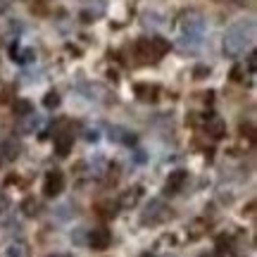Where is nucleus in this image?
Wrapping results in <instances>:
<instances>
[{
	"instance_id": "f257e3e1",
	"label": "nucleus",
	"mask_w": 257,
	"mask_h": 257,
	"mask_svg": "<svg viewBox=\"0 0 257 257\" xmlns=\"http://www.w3.org/2000/svg\"><path fill=\"white\" fill-rule=\"evenodd\" d=\"M255 41V19H238L233 22L224 36V53L229 57H238L252 48Z\"/></svg>"
},
{
	"instance_id": "f03ea898",
	"label": "nucleus",
	"mask_w": 257,
	"mask_h": 257,
	"mask_svg": "<svg viewBox=\"0 0 257 257\" xmlns=\"http://www.w3.org/2000/svg\"><path fill=\"white\" fill-rule=\"evenodd\" d=\"M205 17L198 15V12H188L184 19H181V38H179V48L184 53H198V48L202 43V36H205Z\"/></svg>"
},
{
	"instance_id": "7ed1b4c3",
	"label": "nucleus",
	"mask_w": 257,
	"mask_h": 257,
	"mask_svg": "<svg viewBox=\"0 0 257 257\" xmlns=\"http://www.w3.org/2000/svg\"><path fill=\"white\" fill-rule=\"evenodd\" d=\"M167 43L162 38H153V41H138L136 48H134V55H136L138 62L143 64H150V62H157L160 57L167 53Z\"/></svg>"
},
{
	"instance_id": "20e7f679",
	"label": "nucleus",
	"mask_w": 257,
	"mask_h": 257,
	"mask_svg": "<svg viewBox=\"0 0 257 257\" xmlns=\"http://www.w3.org/2000/svg\"><path fill=\"white\" fill-rule=\"evenodd\" d=\"M162 214H165V202L155 198V200H150L146 205V210L141 214V221L143 224H157V221L162 219Z\"/></svg>"
},
{
	"instance_id": "39448f33",
	"label": "nucleus",
	"mask_w": 257,
	"mask_h": 257,
	"mask_svg": "<svg viewBox=\"0 0 257 257\" xmlns=\"http://www.w3.org/2000/svg\"><path fill=\"white\" fill-rule=\"evenodd\" d=\"M110 240H112V233L105 226H98V229H93L88 233V243H91L93 250H105L110 245Z\"/></svg>"
},
{
	"instance_id": "423d86ee",
	"label": "nucleus",
	"mask_w": 257,
	"mask_h": 257,
	"mask_svg": "<svg viewBox=\"0 0 257 257\" xmlns=\"http://www.w3.org/2000/svg\"><path fill=\"white\" fill-rule=\"evenodd\" d=\"M62 186H64V179L60 172H50L46 176V186H43V195L46 198H55L62 193Z\"/></svg>"
},
{
	"instance_id": "0eeeda50",
	"label": "nucleus",
	"mask_w": 257,
	"mask_h": 257,
	"mask_svg": "<svg viewBox=\"0 0 257 257\" xmlns=\"http://www.w3.org/2000/svg\"><path fill=\"white\" fill-rule=\"evenodd\" d=\"M107 136H110V141L119 143V146H134V143H136V136H134L131 131H126L124 126H112Z\"/></svg>"
},
{
	"instance_id": "6e6552de",
	"label": "nucleus",
	"mask_w": 257,
	"mask_h": 257,
	"mask_svg": "<svg viewBox=\"0 0 257 257\" xmlns=\"http://www.w3.org/2000/svg\"><path fill=\"white\" fill-rule=\"evenodd\" d=\"M186 179H188V174H186L184 169H176V172H172V174H169V179H167V193L181 191V186H184Z\"/></svg>"
},
{
	"instance_id": "1a4fd4ad",
	"label": "nucleus",
	"mask_w": 257,
	"mask_h": 257,
	"mask_svg": "<svg viewBox=\"0 0 257 257\" xmlns=\"http://www.w3.org/2000/svg\"><path fill=\"white\" fill-rule=\"evenodd\" d=\"M69 150H72V134H67V131L57 134L55 136V153L60 157H64V155H69Z\"/></svg>"
},
{
	"instance_id": "9d476101",
	"label": "nucleus",
	"mask_w": 257,
	"mask_h": 257,
	"mask_svg": "<svg viewBox=\"0 0 257 257\" xmlns=\"http://www.w3.org/2000/svg\"><path fill=\"white\" fill-rule=\"evenodd\" d=\"M205 131H207V136H212V138H221L226 134V126H224V121H221L219 117H210L207 124H205Z\"/></svg>"
},
{
	"instance_id": "9b49d317",
	"label": "nucleus",
	"mask_w": 257,
	"mask_h": 257,
	"mask_svg": "<svg viewBox=\"0 0 257 257\" xmlns=\"http://www.w3.org/2000/svg\"><path fill=\"white\" fill-rule=\"evenodd\" d=\"M22 212L27 217H36L38 212H41V202L36 198H27V200H22Z\"/></svg>"
},
{
	"instance_id": "f8f14e48",
	"label": "nucleus",
	"mask_w": 257,
	"mask_h": 257,
	"mask_svg": "<svg viewBox=\"0 0 257 257\" xmlns=\"http://www.w3.org/2000/svg\"><path fill=\"white\" fill-rule=\"evenodd\" d=\"M0 155L8 157V160H15V157L19 155V143H15V141H5V143L0 146Z\"/></svg>"
},
{
	"instance_id": "ddd939ff",
	"label": "nucleus",
	"mask_w": 257,
	"mask_h": 257,
	"mask_svg": "<svg viewBox=\"0 0 257 257\" xmlns=\"http://www.w3.org/2000/svg\"><path fill=\"white\" fill-rule=\"evenodd\" d=\"M136 95L141 98V100L150 102V100H155L157 98V88L155 86H136Z\"/></svg>"
},
{
	"instance_id": "4468645a",
	"label": "nucleus",
	"mask_w": 257,
	"mask_h": 257,
	"mask_svg": "<svg viewBox=\"0 0 257 257\" xmlns=\"http://www.w3.org/2000/svg\"><path fill=\"white\" fill-rule=\"evenodd\" d=\"M86 12H91L93 17H100L105 12V0H86Z\"/></svg>"
},
{
	"instance_id": "2eb2a0df",
	"label": "nucleus",
	"mask_w": 257,
	"mask_h": 257,
	"mask_svg": "<svg viewBox=\"0 0 257 257\" xmlns=\"http://www.w3.org/2000/svg\"><path fill=\"white\" fill-rule=\"evenodd\" d=\"M5 257H24V245L22 243H10L5 248Z\"/></svg>"
},
{
	"instance_id": "dca6fc26",
	"label": "nucleus",
	"mask_w": 257,
	"mask_h": 257,
	"mask_svg": "<svg viewBox=\"0 0 257 257\" xmlns=\"http://www.w3.org/2000/svg\"><path fill=\"white\" fill-rule=\"evenodd\" d=\"M38 124H41V117L34 114V112H29L27 121H24V131H34V128H38Z\"/></svg>"
},
{
	"instance_id": "f3484780",
	"label": "nucleus",
	"mask_w": 257,
	"mask_h": 257,
	"mask_svg": "<svg viewBox=\"0 0 257 257\" xmlns=\"http://www.w3.org/2000/svg\"><path fill=\"white\" fill-rule=\"evenodd\" d=\"M138 195H141V188L126 191V193H124V198H121V205H134V202L138 200Z\"/></svg>"
},
{
	"instance_id": "a211bd4d",
	"label": "nucleus",
	"mask_w": 257,
	"mask_h": 257,
	"mask_svg": "<svg viewBox=\"0 0 257 257\" xmlns=\"http://www.w3.org/2000/svg\"><path fill=\"white\" fill-rule=\"evenodd\" d=\"M43 105H46L48 110L57 107V105H60V95H57V93H48L46 98H43Z\"/></svg>"
},
{
	"instance_id": "6ab92c4d",
	"label": "nucleus",
	"mask_w": 257,
	"mask_h": 257,
	"mask_svg": "<svg viewBox=\"0 0 257 257\" xmlns=\"http://www.w3.org/2000/svg\"><path fill=\"white\" fill-rule=\"evenodd\" d=\"M15 112H17L19 117H27L29 112H34V110H31V105H29L27 100H19L17 105H15Z\"/></svg>"
},
{
	"instance_id": "aec40b11",
	"label": "nucleus",
	"mask_w": 257,
	"mask_h": 257,
	"mask_svg": "<svg viewBox=\"0 0 257 257\" xmlns=\"http://www.w3.org/2000/svg\"><path fill=\"white\" fill-rule=\"evenodd\" d=\"M98 212L105 217H114L117 214V205H98Z\"/></svg>"
},
{
	"instance_id": "412c9836",
	"label": "nucleus",
	"mask_w": 257,
	"mask_h": 257,
	"mask_svg": "<svg viewBox=\"0 0 257 257\" xmlns=\"http://www.w3.org/2000/svg\"><path fill=\"white\" fill-rule=\"evenodd\" d=\"M98 138H100L98 128H88V131H86V141H98Z\"/></svg>"
},
{
	"instance_id": "4be33fe9",
	"label": "nucleus",
	"mask_w": 257,
	"mask_h": 257,
	"mask_svg": "<svg viewBox=\"0 0 257 257\" xmlns=\"http://www.w3.org/2000/svg\"><path fill=\"white\" fill-rule=\"evenodd\" d=\"M248 69L250 72H255V53H250L248 55Z\"/></svg>"
},
{
	"instance_id": "5701e85b",
	"label": "nucleus",
	"mask_w": 257,
	"mask_h": 257,
	"mask_svg": "<svg viewBox=\"0 0 257 257\" xmlns=\"http://www.w3.org/2000/svg\"><path fill=\"white\" fill-rule=\"evenodd\" d=\"M205 74H210V69H207V67H198V72H195V76H205Z\"/></svg>"
},
{
	"instance_id": "b1692460",
	"label": "nucleus",
	"mask_w": 257,
	"mask_h": 257,
	"mask_svg": "<svg viewBox=\"0 0 257 257\" xmlns=\"http://www.w3.org/2000/svg\"><path fill=\"white\" fill-rule=\"evenodd\" d=\"M141 257H155V255H150V252H146V255H141Z\"/></svg>"
},
{
	"instance_id": "393cba45",
	"label": "nucleus",
	"mask_w": 257,
	"mask_h": 257,
	"mask_svg": "<svg viewBox=\"0 0 257 257\" xmlns=\"http://www.w3.org/2000/svg\"><path fill=\"white\" fill-rule=\"evenodd\" d=\"M50 257H69V255H50Z\"/></svg>"
}]
</instances>
